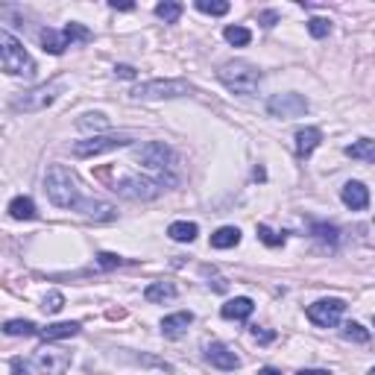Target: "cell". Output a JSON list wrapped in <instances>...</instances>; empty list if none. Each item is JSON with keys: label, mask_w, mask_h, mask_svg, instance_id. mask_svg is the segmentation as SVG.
<instances>
[{"label": "cell", "mask_w": 375, "mask_h": 375, "mask_svg": "<svg viewBox=\"0 0 375 375\" xmlns=\"http://www.w3.org/2000/svg\"><path fill=\"white\" fill-rule=\"evenodd\" d=\"M252 338H256L258 343H273V340H276V334H273V331H267V328L252 326Z\"/></svg>", "instance_id": "obj_38"}, {"label": "cell", "mask_w": 375, "mask_h": 375, "mask_svg": "<svg viewBox=\"0 0 375 375\" xmlns=\"http://www.w3.org/2000/svg\"><path fill=\"white\" fill-rule=\"evenodd\" d=\"M135 158L147 170L158 173V182H162V185H176L179 182V176L173 173V170H176L179 156H176V150H173L170 144H165V141H147V144H141L135 150Z\"/></svg>", "instance_id": "obj_2"}, {"label": "cell", "mask_w": 375, "mask_h": 375, "mask_svg": "<svg viewBox=\"0 0 375 375\" xmlns=\"http://www.w3.org/2000/svg\"><path fill=\"white\" fill-rule=\"evenodd\" d=\"M62 35L65 38H68V44H76V42H91V30H85V26L83 24H76V21H71V24H65V30H62Z\"/></svg>", "instance_id": "obj_29"}, {"label": "cell", "mask_w": 375, "mask_h": 375, "mask_svg": "<svg viewBox=\"0 0 375 375\" xmlns=\"http://www.w3.org/2000/svg\"><path fill=\"white\" fill-rule=\"evenodd\" d=\"M238 244H240V229H235V226H220V229L211 235L214 249H232Z\"/></svg>", "instance_id": "obj_22"}, {"label": "cell", "mask_w": 375, "mask_h": 375, "mask_svg": "<svg viewBox=\"0 0 375 375\" xmlns=\"http://www.w3.org/2000/svg\"><path fill=\"white\" fill-rule=\"evenodd\" d=\"M176 285L173 281H153V285H147L144 290V299L147 302H167V299H176Z\"/></svg>", "instance_id": "obj_19"}, {"label": "cell", "mask_w": 375, "mask_h": 375, "mask_svg": "<svg viewBox=\"0 0 375 375\" xmlns=\"http://www.w3.org/2000/svg\"><path fill=\"white\" fill-rule=\"evenodd\" d=\"M44 194L56 208H76L83 203V191H79V179L71 167L65 165H50L44 173Z\"/></svg>", "instance_id": "obj_1"}, {"label": "cell", "mask_w": 375, "mask_h": 375, "mask_svg": "<svg viewBox=\"0 0 375 375\" xmlns=\"http://www.w3.org/2000/svg\"><path fill=\"white\" fill-rule=\"evenodd\" d=\"M340 199L346 208L352 211H364L369 206V188L364 182H346L343 191H340Z\"/></svg>", "instance_id": "obj_14"}, {"label": "cell", "mask_w": 375, "mask_h": 375, "mask_svg": "<svg viewBox=\"0 0 375 375\" xmlns=\"http://www.w3.org/2000/svg\"><path fill=\"white\" fill-rule=\"evenodd\" d=\"M343 338L352 340V343H367L369 340V331L360 326V323H346L343 326Z\"/></svg>", "instance_id": "obj_32"}, {"label": "cell", "mask_w": 375, "mask_h": 375, "mask_svg": "<svg viewBox=\"0 0 375 375\" xmlns=\"http://www.w3.org/2000/svg\"><path fill=\"white\" fill-rule=\"evenodd\" d=\"M343 311H346V302L338 297H328V299H317L314 305H308V319L319 328H334L340 323Z\"/></svg>", "instance_id": "obj_10"}, {"label": "cell", "mask_w": 375, "mask_h": 375, "mask_svg": "<svg viewBox=\"0 0 375 375\" xmlns=\"http://www.w3.org/2000/svg\"><path fill=\"white\" fill-rule=\"evenodd\" d=\"M62 91H65V79H53V83L30 88V91H24V94H18V97L12 100V112H42L59 97Z\"/></svg>", "instance_id": "obj_7"}, {"label": "cell", "mask_w": 375, "mask_h": 375, "mask_svg": "<svg viewBox=\"0 0 375 375\" xmlns=\"http://www.w3.org/2000/svg\"><path fill=\"white\" fill-rule=\"evenodd\" d=\"M38 38H42L44 50L53 53V56H62L65 47H71V44H68V38H65L62 33H56V30H50V26H47V30H42V35H38Z\"/></svg>", "instance_id": "obj_24"}, {"label": "cell", "mask_w": 375, "mask_h": 375, "mask_svg": "<svg viewBox=\"0 0 375 375\" xmlns=\"http://www.w3.org/2000/svg\"><path fill=\"white\" fill-rule=\"evenodd\" d=\"M76 211L83 214L85 220H94V223H109L117 217V208L112 203H106V199H85L83 197V203L76 206Z\"/></svg>", "instance_id": "obj_12"}, {"label": "cell", "mask_w": 375, "mask_h": 375, "mask_svg": "<svg viewBox=\"0 0 375 375\" xmlns=\"http://www.w3.org/2000/svg\"><path fill=\"white\" fill-rule=\"evenodd\" d=\"M9 372L12 375H30V369H26V364H24L21 358H12L9 360Z\"/></svg>", "instance_id": "obj_39"}, {"label": "cell", "mask_w": 375, "mask_h": 375, "mask_svg": "<svg viewBox=\"0 0 375 375\" xmlns=\"http://www.w3.org/2000/svg\"><path fill=\"white\" fill-rule=\"evenodd\" d=\"M203 276H206V278H211L208 285H211L214 290H217V293H223L226 288H229V285H226V278H220V276H217V270H211V267H203Z\"/></svg>", "instance_id": "obj_37"}, {"label": "cell", "mask_w": 375, "mask_h": 375, "mask_svg": "<svg viewBox=\"0 0 375 375\" xmlns=\"http://www.w3.org/2000/svg\"><path fill=\"white\" fill-rule=\"evenodd\" d=\"M319 141H323V132H319L317 126L299 129V132H297V156H299V158H308V156H311L317 147H319Z\"/></svg>", "instance_id": "obj_16"}, {"label": "cell", "mask_w": 375, "mask_h": 375, "mask_svg": "<svg viewBox=\"0 0 375 375\" xmlns=\"http://www.w3.org/2000/svg\"><path fill=\"white\" fill-rule=\"evenodd\" d=\"M197 9L206 12V15H226L232 6L226 0H197Z\"/></svg>", "instance_id": "obj_31"}, {"label": "cell", "mask_w": 375, "mask_h": 375, "mask_svg": "<svg viewBox=\"0 0 375 375\" xmlns=\"http://www.w3.org/2000/svg\"><path fill=\"white\" fill-rule=\"evenodd\" d=\"M297 375H328V369H299Z\"/></svg>", "instance_id": "obj_43"}, {"label": "cell", "mask_w": 375, "mask_h": 375, "mask_svg": "<svg viewBox=\"0 0 375 375\" xmlns=\"http://www.w3.org/2000/svg\"><path fill=\"white\" fill-rule=\"evenodd\" d=\"M252 308H256V302L249 297H235L220 308V314H223V319H247L252 314Z\"/></svg>", "instance_id": "obj_18"}, {"label": "cell", "mask_w": 375, "mask_h": 375, "mask_svg": "<svg viewBox=\"0 0 375 375\" xmlns=\"http://www.w3.org/2000/svg\"><path fill=\"white\" fill-rule=\"evenodd\" d=\"M9 217H15V220H33L35 217V203L30 197H15L9 203Z\"/></svg>", "instance_id": "obj_26"}, {"label": "cell", "mask_w": 375, "mask_h": 375, "mask_svg": "<svg viewBox=\"0 0 375 375\" xmlns=\"http://www.w3.org/2000/svg\"><path fill=\"white\" fill-rule=\"evenodd\" d=\"M223 38H226V42H229L232 47H247L249 42H252V33L247 30V26H226V30H223Z\"/></svg>", "instance_id": "obj_28"}, {"label": "cell", "mask_w": 375, "mask_h": 375, "mask_svg": "<svg viewBox=\"0 0 375 375\" xmlns=\"http://www.w3.org/2000/svg\"><path fill=\"white\" fill-rule=\"evenodd\" d=\"M124 264V258L115 256V252H97V267L100 270H115V267Z\"/></svg>", "instance_id": "obj_36"}, {"label": "cell", "mask_w": 375, "mask_h": 375, "mask_svg": "<svg viewBox=\"0 0 375 375\" xmlns=\"http://www.w3.org/2000/svg\"><path fill=\"white\" fill-rule=\"evenodd\" d=\"M194 323V314L191 311H179V314H170V317H165L162 319V334L165 338H182V334L188 331V326Z\"/></svg>", "instance_id": "obj_15"}, {"label": "cell", "mask_w": 375, "mask_h": 375, "mask_svg": "<svg viewBox=\"0 0 375 375\" xmlns=\"http://www.w3.org/2000/svg\"><path fill=\"white\" fill-rule=\"evenodd\" d=\"M258 375H281L276 367H264V369H258Z\"/></svg>", "instance_id": "obj_44"}, {"label": "cell", "mask_w": 375, "mask_h": 375, "mask_svg": "<svg viewBox=\"0 0 375 375\" xmlns=\"http://www.w3.org/2000/svg\"><path fill=\"white\" fill-rule=\"evenodd\" d=\"M206 358H208L211 367L226 369V372L240 367V358L235 355L232 346H226V343H208V346H206Z\"/></svg>", "instance_id": "obj_13"}, {"label": "cell", "mask_w": 375, "mask_h": 375, "mask_svg": "<svg viewBox=\"0 0 375 375\" xmlns=\"http://www.w3.org/2000/svg\"><path fill=\"white\" fill-rule=\"evenodd\" d=\"M311 106H308V100L302 97V94L297 91H288V94H273L270 100H267V112H270L273 117H281V120H290V117H302Z\"/></svg>", "instance_id": "obj_9"}, {"label": "cell", "mask_w": 375, "mask_h": 375, "mask_svg": "<svg viewBox=\"0 0 375 375\" xmlns=\"http://www.w3.org/2000/svg\"><path fill=\"white\" fill-rule=\"evenodd\" d=\"M79 326L76 319L74 323H53V326H47V328H42L38 331V338H42L44 343H50V340H62V338H74V334H79Z\"/></svg>", "instance_id": "obj_20"}, {"label": "cell", "mask_w": 375, "mask_h": 375, "mask_svg": "<svg viewBox=\"0 0 375 375\" xmlns=\"http://www.w3.org/2000/svg\"><path fill=\"white\" fill-rule=\"evenodd\" d=\"M135 141L132 132H109V135H91L85 141H76L71 147V153L76 158H94V156H103V153H112V150H124Z\"/></svg>", "instance_id": "obj_5"}, {"label": "cell", "mask_w": 375, "mask_h": 375, "mask_svg": "<svg viewBox=\"0 0 375 375\" xmlns=\"http://www.w3.org/2000/svg\"><path fill=\"white\" fill-rule=\"evenodd\" d=\"M35 367L42 369L44 375H65L71 367V352L68 349H59V346H42L35 352Z\"/></svg>", "instance_id": "obj_11"}, {"label": "cell", "mask_w": 375, "mask_h": 375, "mask_svg": "<svg viewBox=\"0 0 375 375\" xmlns=\"http://www.w3.org/2000/svg\"><path fill=\"white\" fill-rule=\"evenodd\" d=\"M0 65H3V71L9 76H33L35 74V62L30 59L26 47L9 30H0Z\"/></svg>", "instance_id": "obj_4"}, {"label": "cell", "mask_w": 375, "mask_h": 375, "mask_svg": "<svg viewBox=\"0 0 375 375\" xmlns=\"http://www.w3.org/2000/svg\"><path fill=\"white\" fill-rule=\"evenodd\" d=\"M369 375H375V367H372V369H369Z\"/></svg>", "instance_id": "obj_45"}, {"label": "cell", "mask_w": 375, "mask_h": 375, "mask_svg": "<svg viewBox=\"0 0 375 375\" xmlns=\"http://www.w3.org/2000/svg\"><path fill=\"white\" fill-rule=\"evenodd\" d=\"M311 235L319 240V244H326V247H338V240H340L338 226H328V223H314Z\"/></svg>", "instance_id": "obj_27"}, {"label": "cell", "mask_w": 375, "mask_h": 375, "mask_svg": "<svg viewBox=\"0 0 375 375\" xmlns=\"http://www.w3.org/2000/svg\"><path fill=\"white\" fill-rule=\"evenodd\" d=\"M42 308H44L47 314H59L62 308H65V297H62L59 290H50L47 297H44V305H42Z\"/></svg>", "instance_id": "obj_34"}, {"label": "cell", "mask_w": 375, "mask_h": 375, "mask_svg": "<svg viewBox=\"0 0 375 375\" xmlns=\"http://www.w3.org/2000/svg\"><path fill=\"white\" fill-rule=\"evenodd\" d=\"M258 21H261L264 26H273V24L278 21V15H276V12H261V15H258Z\"/></svg>", "instance_id": "obj_41"}, {"label": "cell", "mask_w": 375, "mask_h": 375, "mask_svg": "<svg viewBox=\"0 0 375 375\" xmlns=\"http://www.w3.org/2000/svg\"><path fill=\"white\" fill-rule=\"evenodd\" d=\"M38 331L42 328L33 319H9V323H3V334H9V338H33Z\"/></svg>", "instance_id": "obj_25"}, {"label": "cell", "mask_w": 375, "mask_h": 375, "mask_svg": "<svg viewBox=\"0 0 375 375\" xmlns=\"http://www.w3.org/2000/svg\"><path fill=\"white\" fill-rule=\"evenodd\" d=\"M217 79L229 88L232 94H240V97H249L256 94L261 85V71L256 65H249L244 59H235V62H223L217 68Z\"/></svg>", "instance_id": "obj_3"}, {"label": "cell", "mask_w": 375, "mask_h": 375, "mask_svg": "<svg viewBox=\"0 0 375 375\" xmlns=\"http://www.w3.org/2000/svg\"><path fill=\"white\" fill-rule=\"evenodd\" d=\"M109 6H112V9H120V12H129V9H135V6H132V3H117V0H112Z\"/></svg>", "instance_id": "obj_42"}, {"label": "cell", "mask_w": 375, "mask_h": 375, "mask_svg": "<svg viewBox=\"0 0 375 375\" xmlns=\"http://www.w3.org/2000/svg\"><path fill=\"white\" fill-rule=\"evenodd\" d=\"M115 74L124 76V79H135V76H138V71L132 68V65H115Z\"/></svg>", "instance_id": "obj_40"}, {"label": "cell", "mask_w": 375, "mask_h": 375, "mask_svg": "<svg viewBox=\"0 0 375 375\" xmlns=\"http://www.w3.org/2000/svg\"><path fill=\"white\" fill-rule=\"evenodd\" d=\"M115 191L126 199H135V203H150V199L162 197L165 185L158 179H144V176H126L115 185Z\"/></svg>", "instance_id": "obj_8"}, {"label": "cell", "mask_w": 375, "mask_h": 375, "mask_svg": "<svg viewBox=\"0 0 375 375\" xmlns=\"http://www.w3.org/2000/svg\"><path fill=\"white\" fill-rule=\"evenodd\" d=\"M258 238L264 240V244H267V247H281V244H285V235H278V232H273V229H270V226H264V223L258 226Z\"/></svg>", "instance_id": "obj_35"}, {"label": "cell", "mask_w": 375, "mask_h": 375, "mask_svg": "<svg viewBox=\"0 0 375 375\" xmlns=\"http://www.w3.org/2000/svg\"><path fill=\"white\" fill-rule=\"evenodd\" d=\"M156 15L162 18L165 24H176L182 18V3H173V0H165V3L156 6Z\"/></svg>", "instance_id": "obj_30"}, {"label": "cell", "mask_w": 375, "mask_h": 375, "mask_svg": "<svg viewBox=\"0 0 375 375\" xmlns=\"http://www.w3.org/2000/svg\"><path fill=\"white\" fill-rule=\"evenodd\" d=\"M191 85L185 79H147L129 91L132 100H173V97H188Z\"/></svg>", "instance_id": "obj_6"}, {"label": "cell", "mask_w": 375, "mask_h": 375, "mask_svg": "<svg viewBox=\"0 0 375 375\" xmlns=\"http://www.w3.org/2000/svg\"><path fill=\"white\" fill-rule=\"evenodd\" d=\"M349 158H355V162H369V165H375V141L372 138H360V141H355V144H349L343 150Z\"/></svg>", "instance_id": "obj_21"}, {"label": "cell", "mask_w": 375, "mask_h": 375, "mask_svg": "<svg viewBox=\"0 0 375 375\" xmlns=\"http://www.w3.org/2000/svg\"><path fill=\"white\" fill-rule=\"evenodd\" d=\"M109 126L112 124H109V117H106L103 112H85V115L76 117V129L79 132H88V138L97 135V132H106Z\"/></svg>", "instance_id": "obj_17"}, {"label": "cell", "mask_w": 375, "mask_h": 375, "mask_svg": "<svg viewBox=\"0 0 375 375\" xmlns=\"http://www.w3.org/2000/svg\"><path fill=\"white\" fill-rule=\"evenodd\" d=\"M197 223H188V220H176V223H170V240H176V244H191V240L197 238Z\"/></svg>", "instance_id": "obj_23"}, {"label": "cell", "mask_w": 375, "mask_h": 375, "mask_svg": "<svg viewBox=\"0 0 375 375\" xmlns=\"http://www.w3.org/2000/svg\"><path fill=\"white\" fill-rule=\"evenodd\" d=\"M308 33H311L314 38H326L331 33V21L328 18H311L308 21Z\"/></svg>", "instance_id": "obj_33"}]
</instances>
